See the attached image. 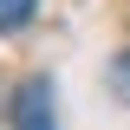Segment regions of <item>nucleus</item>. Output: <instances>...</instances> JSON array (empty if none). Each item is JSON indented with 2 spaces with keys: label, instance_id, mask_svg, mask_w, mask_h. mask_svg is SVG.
Masks as SVG:
<instances>
[{
  "label": "nucleus",
  "instance_id": "f257e3e1",
  "mask_svg": "<svg viewBox=\"0 0 130 130\" xmlns=\"http://www.w3.org/2000/svg\"><path fill=\"white\" fill-rule=\"evenodd\" d=\"M7 124L13 130H59V98H52V78L32 72L13 98H7Z\"/></svg>",
  "mask_w": 130,
  "mask_h": 130
},
{
  "label": "nucleus",
  "instance_id": "7ed1b4c3",
  "mask_svg": "<svg viewBox=\"0 0 130 130\" xmlns=\"http://www.w3.org/2000/svg\"><path fill=\"white\" fill-rule=\"evenodd\" d=\"M111 98H117V104H130V52H117V59H111Z\"/></svg>",
  "mask_w": 130,
  "mask_h": 130
},
{
  "label": "nucleus",
  "instance_id": "f03ea898",
  "mask_svg": "<svg viewBox=\"0 0 130 130\" xmlns=\"http://www.w3.org/2000/svg\"><path fill=\"white\" fill-rule=\"evenodd\" d=\"M32 13H39V0H0V32H20Z\"/></svg>",
  "mask_w": 130,
  "mask_h": 130
}]
</instances>
